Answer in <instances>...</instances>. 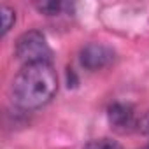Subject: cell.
<instances>
[{
	"label": "cell",
	"mask_w": 149,
	"mask_h": 149,
	"mask_svg": "<svg viewBox=\"0 0 149 149\" xmlns=\"http://www.w3.org/2000/svg\"><path fill=\"white\" fill-rule=\"evenodd\" d=\"M58 91V76L51 63H30L16 74L11 95L21 109H39Z\"/></svg>",
	"instance_id": "cell-1"
},
{
	"label": "cell",
	"mask_w": 149,
	"mask_h": 149,
	"mask_svg": "<svg viewBox=\"0 0 149 149\" xmlns=\"http://www.w3.org/2000/svg\"><path fill=\"white\" fill-rule=\"evenodd\" d=\"M14 54L19 61H23V65L44 63V61L51 63V60H53V51H51L46 37L37 30L25 32L16 40Z\"/></svg>",
	"instance_id": "cell-2"
},
{
	"label": "cell",
	"mask_w": 149,
	"mask_h": 149,
	"mask_svg": "<svg viewBox=\"0 0 149 149\" xmlns=\"http://www.w3.org/2000/svg\"><path fill=\"white\" fill-rule=\"evenodd\" d=\"M79 60H81V65L84 68H88V70H100V68H105L107 65L112 63L114 51H112V47H109L105 44L90 42V44H86L81 49Z\"/></svg>",
	"instance_id": "cell-3"
},
{
	"label": "cell",
	"mask_w": 149,
	"mask_h": 149,
	"mask_svg": "<svg viewBox=\"0 0 149 149\" xmlns=\"http://www.w3.org/2000/svg\"><path fill=\"white\" fill-rule=\"evenodd\" d=\"M109 123L118 132H130L137 128V118L133 114V109L119 102L109 107Z\"/></svg>",
	"instance_id": "cell-4"
},
{
	"label": "cell",
	"mask_w": 149,
	"mask_h": 149,
	"mask_svg": "<svg viewBox=\"0 0 149 149\" xmlns=\"http://www.w3.org/2000/svg\"><path fill=\"white\" fill-rule=\"evenodd\" d=\"M0 14H2V35H6L16 23V13L11 7L2 6L0 7Z\"/></svg>",
	"instance_id": "cell-5"
},
{
	"label": "cell",
	"mask_w": 149,
	"mask_h": 149,
	"mask_svg": "<svg viewBox=\"0 0 149 149\" xmlns=\"http://www.w3.org/2000/svg\"><path fill=\"white\" fill-rule=\"evenodd\" d=\"M84 149H121L119 144L112 139H95V140H90Z\"/></svg>",
	"instance_id": "cell-6"
},
{
	"label": "cell",
	"mask_w": 149,
	"mask_h": 149,
	"mask_svg": "<svg viewBox=\"0 0 149 149\" xmlns=\"http://www.w3.org/2000/svg\"><path fill=\"white\" fill-rule=\"evenodd\" d=\"M65 6L61 2H58V0H49V2H42V4H37V9L47 16H54V14H60L61 9Z\"/></svg>",
	"instance_id": "cell-7"
},
{
	"label": "cell",
	"mask_w": 149,
	"mask_h": 149,
	"mask_svg": "<svg viewBox=\"0 0 149 149\" xmlns=\"http://www.w3.org/2000/svg\"><path fill=\"white\" fill-rule=\"evenodd\" d=\"M135 130H137L139 133L149 137V111H147L146 114H142V116L137 119V128H135Z\"/></svg>",
	"instance_id": "cell-8"
}]
</instances>
